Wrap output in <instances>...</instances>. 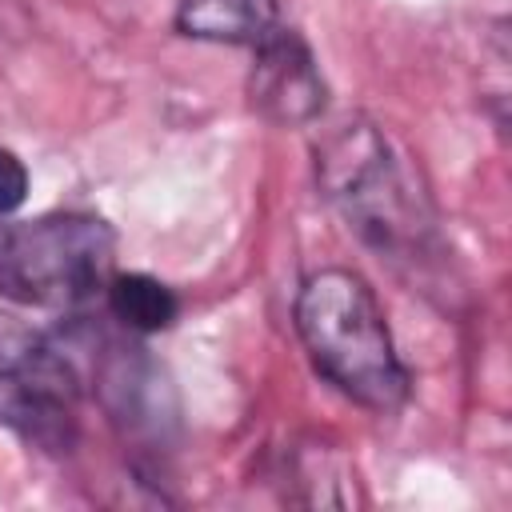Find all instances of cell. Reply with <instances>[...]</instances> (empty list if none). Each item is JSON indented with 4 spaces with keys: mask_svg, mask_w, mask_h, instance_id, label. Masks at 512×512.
I'll return each instance as SVG.
<instances>
[{
    "mask_svg": "<svg viewBox=\"0 0 512 512\" xmlns=\"http://www.w3.org/2000/svg\"><path fill=\"white\" fill-rule=\"evenodd\" d=\"M316 180L372 252L396 268H420L428 260L436 244L432 208L372 120L348 116L324 132L316 144Z\"/></svg>",
    "mask_w": 512,
    "mask_h": 512,
    "instance_id": "1",
    "label": "cell"
},
{
    "mask_svg": "<svg viewBox=\"0 0 512 512\" xmlns=\"http://www.w3.org/2000/svg\"><path fill=\"white\" fill-rule=\"evenodd\" d=\"M292 320L312 368L352 404L396 412L408 400V372L364 276L352 268L312 272L296 292Z\"/></svg>",
    "mask_w": 512,
    "mask_h": 512,
    "instance_id": "2",
    "label": "cell"
},
{
    "mask_svg": "<svg viewBox=\"0 0 512 512\" xmlns=\"http://www.w3.org/2000/svg\"><path fill=\"white\" fill-rule=\"evenodd\" d=\"M116 264V232L96 212L0 216V296L32 308H80L104 296Z\"/></svg>",
    "mask_w": 512,
    "mask_h": 512,
    "instance_id": "3",
    "label": "cell"
},
{
    "mask_svg": "<svg viewBox=\"0 0 512 512\" xmlns=\"http://www.w3.org/2000/svg\"><path fill=\"white\" fill-rule=\"evenodd\" d=\"M0 424L48 456L80 440V372L44 332L0 312Z\"/></svg>",
    "mask_w": 512,
    "mask_h": 512,
    "instance_id": "4",
    "label": "cell"
},
{
    "mask_svg": "<svg viewBox=\"0 0 512 512\" xmlns=\"http://www.w3.org/2000/svg\"><path fill=\"white\" fill-rule=\"evenodd\" d=\"M248 68V104L256 116L280 128L312 124L324 108V76L300 32L276 24L256 48Z\"/></svg>",
    "mask_w": 512,
    "mask_h": 512,
    "instance_id": "5",
    "label": "cell"
},
{
    "mask_svg": "<svg viewBox=\"0 0 512 512\" xmlns=\"http://www.w3.org/2000/svg\"><path fill=\"white\" fill-rule=\"evenodd\" d=\"M100 392L112 420L128 424L132 432H160V424L168 420L164 380L140 356V348H116V356L100 364Z\"/></svg>",
    "mask_w": 512,
    "mask_h": 512,
    "instance_id": "6",
    "label": "cell"
},
{
    "mask_svg": "<svg viewBox=\"0 0 512 512\" xmlns=\"http://www.w3.org/2000/svg\"><path fill=\"white\" fill-rule=\"evenodd\" d=\"M280 24L276 0H180L176 32L212 44H248L256 48Z\"/></svg>",
    "mask_w": 512,
    "mask_h": 512,
    "instance_id": "7",
    "label": "cell"
},
{
    "mask_svg": "<svg viewBox=\"0 0 512 512\" xmlns=\"http://www.w3.org/2000/svg\"><path fill=\"white\" fill-rule=\"evenodd\" d=\"M104 304L112 320H120L128 332H140V336L164 332L180 316L176 292L144 272H112V280L104 284Z\"/></svg>",
    "mask_w": 512,
    "mask_h": 512,
    "instance_id": "8",
    "label": "cell"
},
{
    "mask_svg": "<svg viewBox=\"0 0 512 512\" xmlns=\"http://www.w3.org/2000/svg\"><path fill=\"white\" fill-rule=\"evenodd\" d=\"M28 200V168L20 164L16 152L0 148V216L16 212Z\"/></svg>",
    "mask_w": 512,
    "mask_h": 512,
    "instance_id": "9",
    "label": "cell"
}]
</instances>
